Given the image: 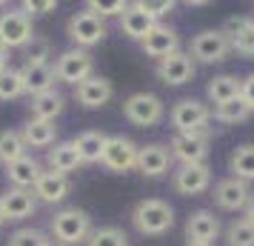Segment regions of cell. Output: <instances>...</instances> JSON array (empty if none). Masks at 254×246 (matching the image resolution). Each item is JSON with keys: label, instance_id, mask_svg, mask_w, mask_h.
I'll list each match as a JSON object with an SVG mask.
<instances>
[{"label": "cell", "instance_id": "1", "mask_svg": "<svg viewBox=\"0 0 254 246\" xmlns=\"http://www.w3.org/2000/svg\"><path fill=\"white\" fill-rule=\"evenodd\" d=\"M131 226L146 238H157L166 235L174 226V209L169 200L163 198H146L137 200L131 209Z\"/></svg>", "mask_w": 254, "mask_h": 246}, {"label": "cell", "instance_id": "2", "mask_svg": "<svg viewBox=\"0 0 254 246\" xmlns=\"http://www.w3.org/2000/svg\"><path fill=\"white\" fill-rule=\"evenodd\" d=\"M49 229L55 235V241L63 246H86L92 235V215L77 206H69V209L55 212V218L49 221Z\"/></svg>", "mask_w": 254, "mask_h": 246}, {"label": "cell", "instance_id": "3", "mask_svg": "<svg viewBox=\"0 0 254 246\" xmlns=\"http://www.w3.org/2000/svg\"><path fill=\"white\" fill-rule=\"evenodd\" d=\"M169 120L174 126V135H194V132H206L208 120H211V109L197 97H183L172 106Z\"/></svg>", "mask_w": 254, "mask_h": 246}, {"label": "cell", "instance_id": "4", "mask_svg": "<svg viewBox=\"0 0 254 246\" xmlns=\"http://www.w3.org/2000/svg\"><path fill=\"white\" fill-rule=\"evenodd\" d=\"M123 115H126L128 123H134L140 129H149V126H157L166 115V106L157 94L151 92H134L123 100Z\"/></svg>", "mask_w": 254, "mask_h": 246}, {"label": "cell", "instance_id": "5", "mask_svg": "<svg viewBox=\"0 0 254 246\" xmlns=\"http://www.w3.org/2000/svg\"><path fill=\"white\" fill-rule=\"evenodd\" d=\"M32 40H35V26L23 9L0 12V46L12 52V49H26Z\"/></svg>", "mask_w": 254, "mask_h": 246}, {"label": "cell", "instance_id": "6", "mask_svg": "<svg viewBox=\"0 0 254 246\" xmlns=\"http://www.w3.org/2000/svg\"><path fill=\"white\" fill-rule=\"evenodd\" d=\"M52 69H55V81L77 86L94 75V58L86 49H66V52H60V58L55 60Z\"/></svg>", "mask_w": 254, "mask_h": 246}, {"label": "cell", "instance_id": "7", "mask_svg": "<svg viewBox=\"0 0 254 246\" xmlns=\"http://www.w3.org/2000/svg\"><path fill=\"white\" fill-rule=\"evenodd\" d=\"M229 40L226 35L220 32V29H206V32H197L191 37V43H189V55L194 63H223V60L229 58Z\"/></svg>", "mask_w": 254, "mask_h": 246}, {"label": "cell", "instance_id": "8", "mask_svg": "<svg viewBox=\"0 0 254 246\" xmlns=\"http://www.w3.org/2000/svg\"><path fill=\"white\" fill-rule=\"evenodd\" d=\"M208 143H211V129L194 132V135H172V141H169V152H172V161H177L180 166H186V164H206Z\"/></svg>", "mask_w": 254, "mask_h": 246}, {"label": "cell", "instance_id": "9", "mask_svg": "<svg viewBox=\"0 0 254 246\" xmlns=\"http://www.w3.org/2000/svg\"><path fill=\"white\" fill-rule=\"evenodd\" d=\"M66 35L77 43V49H89L97 46V43H103L106 37V23L92 12H74L69 17V23H66Z\"/></svg>", "mask_w": 254, "mask_h": 246}, {"label": "cell", "instance_id": "10", "mask_svg": "<svg viewBox=\"0 0 254 246\" xmlns=\"http://www.w3.org/2000/svg\"><path fill=\"white\" fill-rule=\"evenodd\" d=\"M172 186L183 198H197L211 186V169L208 164H186L172 172Z\"/></svg>", "mask_w": 254, "mask_h": 246}, {"label": "cell", "instance_id": "11", "mask_svg": "<svg viewBox=\"0 0 254 246\" xmlns=\"http://www.w3.org/2000/svg\"><path fill=\"white\" fill-rule=\"evenodd\" d=\"M137 149L140 146L131 138H126V135H109L100 164L109 172H131L134 164H137Z\"/></svg>", "mask_w": 254, "mask_h": 246}, {"label": "cell", "instance_id": "12", "mask_svg": "<svg viewBox=\"0 0 254 246\" xmlns=\"http://www.w3.org/2000/svg\"><path fill=\"white\" fill-rule=\"evenodd\" d=\"M194 72H197V63L191 60L189 52H174L169 58L157 60V66H154V75L166 86H183V83L194 81Z\"/></svg>", "mask_w": 254, "mask_h": 246}, {"label": "cell", "instance_id": "13", "mask_svg": "<svg viewBox=\"0 0 254 246\" xmlns=\"http://www.w3.org/2000/svg\"><path fill=\"white\" fill-rule=\"evenodd\" d=\"M220 235V221L211 209H197L186 221V241L194 246H214Z\"/></svg>", "mask_w": 254, "mask_h": 246}, {"label": "cell", "instance_id": "14", "mask_svg": "<svg viewBox=\"0 0 254 246\" xmlns=\"http://www.w3.org/2000/svg\"><path fill=\"white\" fill-rule=\"evenodd\" d=\"M112 97H115V86H112V81L103 78V75H92V78H86L83 83L74 86V100H77L83 109H100V106H106Z\"/></svg>", "mask_w": 254, "mask_h": 246}, {"label": "cell", "instance_id": "15", "mask_svg": "<svg viewBox=\"0 0 254 246\" xmlns=\"http://www.w3.org/2000/svg\"><path fill=\"white\" fill-rule=\"evenodd\" d=\"M172 164L174 161H172L169 146H163V143H146V146L137 149V164H134V169L146 177H163V175H169Z\"/></svg>", "mask_w": 254, "mask_h": 246}, {"label": "cell", "instance_id": "16", "mask_svg": "<svg viewBox=\"0 0 254 246\" xmlns=\"http://www.w3.org/2000/svg\"><path fill=\"white\" fill-rule=\"evenodd\" d=\"M252 200V189L246 180H237V177H223L214 183V203L226 212H240L249 206Z\"/></svg>", "mask_w": 254, "mask_h": 246}, {"label": "cell", "instance_id": "17", "mask_svg": "<svg viewBox=\"0 0 254 246\" xmlns=\"http://www.w3.org/2000/svg\"><path fill=\"white\" fill-rule=\"evenodd\" d=\"M220 32L226 35L231 52H237L243 58H254V20L252 17H229Z\"/></svg>", "mask_w": 254, "mask_h": 246}, {"label": "cell", "instance_id": "18", "mask_svg": "<svg viewBox=\"0 0 254 246\" xmlns=\"http://www.w3.org/2000/svg\"><path fill=\"white\" fill-rule=\"evenodd\" d=\"M140 46H143V52L149 58L163 60V58H169V55H174V52H180V35L174 29H169V26L157 23L149 35L140 40Z\"/></svg>", "mask_w": 254, "mask_h": 246}, {"label": "cell", "instance_id": "19", "mask_svg": "<svg viewBox=\"0 0 254 246\" xmlns=\"http://www.w3.org/2000/svg\"><path fill=\"white\" fill-rule=\"evenodd\" d=\"M0 206L6 212V221H26L37 212V198L32 189H6L0 195Z\"/></svg>", "mask_w": 254, "mask_h": 246}, {"label": "cell", "instance_id": "20", "mask_svg": "<svg viewBox=\"0 0 254 246\" xmlns=\"http://www.w3.org/2000/svg\"><path fill=\"white\" fill-rule=\"evenodd\" d=\"M35 192V198L40 203H49V206H55V203H63V200L69 198L71 192V180L66 175H58V172H43V175L37 177V183L32 186Z\"/></svg>", "mask_w": 254, "mask_h": 246}, {"label": "cell", "instance_id": "21", "mask_svg": "<svg viewBox=\"0 0 254 246\" xmlns=\"http://www.w3.org/2000/svg\"><path fill=\"white\" fill-rule=\"evenodd\" d=\"M3 169H6V180H9L14 189H32L37 183V177L43 175L40 161L32 158V155H23V158H17L14 164L3 166Z\"/></svg>", "mask_w": 254, "mask_h": 246}, {"label": "cell", "instance_id": "22", "mask_svg": "<svg viewBox=\"0 0 254 246\" xmlns=\"http://www.w3.org/2000/svg\"><path fill=\"white\" fill-rule=\"evenodd\" d=\"M46 166H49V172H58V175L69 177L71 172H77L83 166V161H80V155H77V149H74V143L60 141L46 152Z\"/></svg>", "mask_w": 254, "mask_h": 246}, {"label": "cell", "instance_id": "23", "mask_svg": "<svg viewBox=\"0 0 254 246\" xmlns=\"http://www.w3.org/2000/svg\"><path fill=\"white\" fill-rule=\"evenodd\" d=\"M20 138H23L26 149H46V146H55V138H58V126L52 120H37V117H29L20 129Z\"/></svg>", "mask_w": 254, "mask_h": 246}, {"label": "cell", "instance_id": "24", "mask_svg": "<svg viewBox=\"0 0 254 246\" xmlns=\"http://www.w3.org/2000/svg\"><path fill=\"white\" fill-rule=\"evenodd\" d=\"M20 78H23L26 94H32V97H35V94H40V92L55 89V69H52V63H40V66L23 63Z\"/></svg>", "mask_w": 254, "mask_h": 246}, {"label": "cell", "instance_id": "25", "mask_svg": "<svg viewBox=\"0 0 254 246\" xmlns=\"http://www.w3.org/2000/svg\"><path fill=\"white\" fill-rule=\"evenodd\" d=\"M106 141H109V135H103V132H97V129H86V132H80L71 143H74V149H77L83 164H100Z\"/></svg>", "mask_w": 254, "mask_h": 246}, {"label": "cell", "instance_id": "26", "mask_svg": "<svg viewBox=\"0 0 254 246\" xmlns=\"http://www.w3.org/2000/svg\"><path fill=\"white\" fill-rule=\"evenodd\" d=\"M154 26H157V23H154L146 12H140L137 3H131L126 12L120 14V29H123V35H126L128 40H143Z\"/></svg>", "mask_w": 254, "mask_h": 246}, {"label": "cell", "instance_id": "27", "mask_svg": "<svg viewBox=\"0 0 254 246\" xmlns=\"http://www.w3.org/2000/svg\"><path fill=\"white\" fill-rule=\"evenodd\" d=\"M32 117L37 120H52L55 123V117L63 112V106H66V97L58 92V89H49V92H40L32 97Z\"/></svg>", "mask_w": 254, "mask_h": 246}, {"label": "cell", "instance_id": "28", "mask_svg": "<svg viewBox=\"0 0 254 246\" xmlns=\"http://www.w3.org/2000/svg\"><path fill=\"white\" fill-rule=\"evenodd\" d=\"M206 94H208V100H211L214 106L237 100V97H240V78H234V75H217V78L208 81Z\"/></svg>", "mask_w": 254, "mask_h": 246}, {"label": "cell", "instance_id": "29", "mask_svg": "<svg viewBox=\"0 0 254 246\" xmlns=\"http://www.w3.org/2000/svg\"><path fill=\"white\" fill-rule=\"evenodd\" d=\"M229 169L234 172L231 177H237V180H254V143H243L237 146L229 158Z\"/></svg>", "mask_w": 254, "mask_h": 246}, {"label": "cell", "instance_id": "30", "mask_svg": "<svg viewBox=\"0 0 254 246\" xmlns=\"http://www.w3.org/2000/svg\"><path fill=\"white\" fill-rule=\"evenodd\" d=\"M23 155H26V143H23V138H20V132H14V129L0 132V164L9 166V164H14L17 158H23Z\"/></svg>", "mask_w": 254, "mask_h": 246}, {"label": "cell", "instance_id": "31", "mask_svg": "<svg viewBox=\"0 0 254 246\" xmlns=\"http://www.w3.org/2000/svg\"><path fill=\"white\" fill-rule=\"evenodd\" d=\"M249 115H252V109L243 103L240 97H237V100H229V103H220V106L211 109V117L220 120V123H243Z\"/></svg>", "mask_w": 254, "mask_h": 246}, {"label": "cell", "instance_id": "32", "mask_svg": "<svg viewBox=\"0 0 254 246\" xmlns=\"http://www.w3.org/2000/svg\"><path fill=\"white\" fill-rule=\"evenodd\" d=\"M86 246H128V235L120 226H100L92 229Z\"/></svg>", "mask_w": 254, "mask_h": 246}, {"label": "cell", "instance_id": "33", "mask_svg": "<svg viewBox=\"0 0 254 246\" xmlns=\"http://www.w3.org/2000/svg\"><path fill=\"white\" fill-rule=\"evenodd\" d=\"M20 94H26L20 69H6L0 72V100H17Z\"/></svg>", "mask_w": 254, "mask_h": 246}, {"label": "cell", "instance_id": "34", "mask_svg": "<svg viewBox=\"0 0 254 246\" xmlns=\"http://www.w3.org/2000/svg\"><path fill=\"white\" fill-rule=\"evenodd\" d=\"M226 244L229 246H254V226L249 221H237L229 223V229H226Z\"/></svg>", "mask_w": 254, "mask_h": 246}, {"label": "cell", "instance_id": "35", "mask_svg": "<svg viewBox=\"0 0 254 246\" xmlns=\"http://www.w3.org/2000/svg\"><path fill=\"white\" fill-rule=\"evenodd\" d=\"M126 9H128V3H123V0H112V3H106V0H89L86 3V12L97 14L100 20H106V17H120Z\"/></svg>", "mask_w": 254, "mask_h": 246}, {"label": "cell", "instance_id": "36", "mask_svg": "<svg viewBox=\"0 0 254 246\" xmlns=\"http://www.w3.org/2000/svg\"><path fill=\"white\" fill-rule=\"evenodd\" d=\"M23 58H26V63H32V66L49 63V58H52V43H49L46 37H35V40L23 49Z\"/></svg>", "mask_w": 254, "mask_h": 246}, {"label": "cell", "instance_id": "37", "mask_svg": "<svg viewBox=\"0 0 254 246\" xmlns=\"http://www.w3.org/2000/svg\"><path fill=\"white\" fill-rule=\"evenodd\" d=\"M46 235L40 232V229H32V226H26V229H17V232L9 238V246H49Z\"/></svg>", "mask_w": 254, "mask_h": 246}, {"label": "cell", "instance_id": "38", "mask_svg": "<svg viewBox=\"0 0 254 246\" xmlns=\"http://www.w3.org/2000/svg\"><path fill=\"white\" fill-rule=\"evenodd\" d=\"M137 9H140V12H146L151 20L157 23L160 17H166L169 12H174V3H172V0H140Z\"/></svg>", "mask_w": 254, "mask_h": 246}, {"label": "cell", "instance_id": "39", "mask_svg": "<svg viewBox=\"0 0 254 246\" xmlns=\"http://www.w3.org/2000/svg\"><path fill=\"white\" fill-rule=\"evenodd\" d=\"M20 9L32 17V14H49V12H55V9H58V3H55V0H26Z\"/></svg>", "mask_w": 254, "mask_h": 246}, {"label": "cell", "instance_id": "40", "mask_svg": "<svg viewBox=\"0 0 254 246\" xmlns=\"http://www.w3.org/2000/svg\"><path fill=\"white\" fill-rule=\"evenodd\" d=\"M240 100L254 112V75H249V78L240 81Z\"/></svg>", "mask_w": 254, "mask_h": 246}, {"label": "cell", "instance_id": "41", "mask_svg": "<svg viewBox=\"0 0 254 246\" xmlns=\"http://www.w3.org/2000/svg\"><path fill=\"white\" fill-rule=\"evenodd\" d=\"M243 221H249L254 226V195H252V200H249V206L243 209Z\"/></svg>", "mask_w": 254, "mask_h": 246}, {"label": "cell", "instance_id": "42", "mask_svg": "<svg viewBox=\"0 0 254 246\" xmlns=\"http://www.w3.org/2000/svg\"><path fill=\"white\" fill-rule=\"evenodd\" d=\"M6 69H9V49L0 46V72H6Z\"/></svg>", "mask_w": 254, "mask_h": 246}, {"label": "cell", "instance_id": "43", "mask_svg": "<svg viewBox=\"0 0 254 246\" xmlns=\"http://www.w3.org/2000/svg\"><path fill=\"white\" fill-rule=\"evenodd\" d=\"M6 223H9V221H6V212H3V206H0V229H3Z\"/></svg>", "mask_w": 254, "mask_h": 246}, {"label": "cell", "instance_id": "44", "mask_svg": "<svg viewBox=\"0 0 254 246\" xmlns=\"http://www.w3.org/2000/svg\"><path fill=\"white\" fill-rule=\"evenodd\" d=\"M49 246H63V244H49Z\"/></svg>", "mask_w": 254, "mask_h": 246}, {"label": "cell", "instance_id": "45", "mask_svg": "<svg viewBox=\"0 0 254 246\" xmlns=\"http://www.w3.org/2000/svg\"><path fill=\"white\" fill-rule=\"evenodd\" d=\"M186 246H194V244H186Z\"/></svg>", "mask_w": 254, "mask_h": 246}]
</instances>
